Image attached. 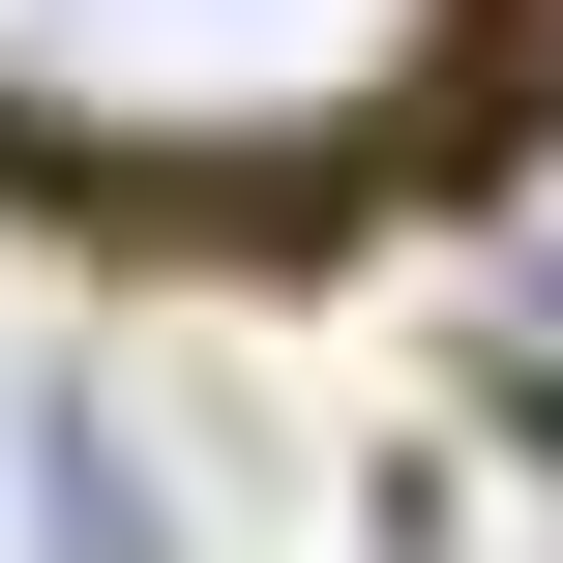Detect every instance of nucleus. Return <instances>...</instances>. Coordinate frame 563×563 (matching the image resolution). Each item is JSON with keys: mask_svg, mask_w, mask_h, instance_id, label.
Masks as SVG:
<instances>
[{"mask_svg": "<svg viewBox=\"0 0 563 563\" xmlns=\"http://www.w3.org/2000/svg\"><path fill=\"white\" fill-rule=\"evenodd\" d=\"M416 59H445V0H0V148L238 178V148H356Z\"/></svg>", "mask_w": 563, "mask_h": 563, "instance_id": "obj_1", "label": "nucleus"}, {"mask_svg": "<svg viewBox=\"0 0 563 563\" xmlns=\"http://www.w3.org/2000/svg\"><path fill=\"white\" fill-rule=\"evenodd\" d=\"M475 327H505V386L563 416V148H505V208H475Z\"/></svg>", "mask_w": 563, "mask_h": 563, "instance_id": "obj_2", "label": "nucleus"}, {"mask_svg": "<svg viewBox=\"0 0 563 563\" xmlns=\"http://www.w3.org/2000/svg\"><path fill=\"white\" fill-rule=\"evenodd\" d=\"M30 505H59V563H148V475H119V445H89L59 386H30Z\"/></svg>", "mask_w": 563, "mask_h": 563, "instance_id": "obj_3", "label": "nucleus"}]
</instances>
